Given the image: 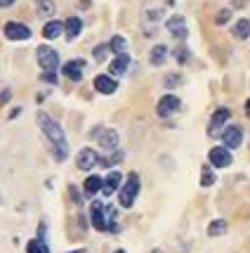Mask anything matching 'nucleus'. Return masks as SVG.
Returning a JSON list of instances; mask_svg holds the SVG:
<instances>
[{
	"label": "nucleus",
	"instance_id": "nucleus-1",
	"mask_svg": "<svg viewBox=\"0 0 250 253\" xmlns=\"http://www.w3.org/2000/svg\"><path fill=\"white\" fill-rule=\"evenodd\" d=\"M36 121H38V128H40V132L45 135V140L50 144V149H52V156H55L57 161H66V156H69V142H66V135L62 130V126L55 119H50L45 111L36 114Z\"/></svg>",
	"mask_w": 250,
	"mask_h": 253
},
{
	"label": "nucleus",
	"instance_id": "nucleus-2",
	"mask_svg": "<svg viewBox=\"0 0 250 253\" xmlns=\"http://www.w3.org/2000/svg\"><path fill=\"white\" fill-rule=\"evenodd\" d=\"M140 194V175L137 173H130L128 180H125V185H120V192H118V201L123 209H130L132 204H135V199Z\"/></svg>",
	"mask_w": 250,
	"mask_h": 253
},
{
	"label": "nucleus",
	"instance_id": "nucleus-3",
	"mask_svg": "<svg viewBox=\"0 0 250 253\" xmlns=\"http://www.w3.org/2000/svg\"><path fill=\"white\" fill-rule=\"evenodd\" d=\"M90 137H95L99 142L102 149H107V152H113V149H118V132L113 130V128H104V126H97L95 130L90 132Z\"/></svg>",
	"mask_w": 250,
	"mask_h": 253
},
{
	"label": "nucleus",
	"instance_id": "nucleus-4",
	"mask_svg": "<svg viewBox=\"0 0 250 253\" xmlns=\"http://www.w3.org/2000/svg\"><path fill=\"white\" fill-rule=\"evenodd\" d=\"M36 59H38V64H40L43 71H57V66H59V52L52 50L50 45H38Z\"/></svg>",
	"mask_w": 250,
	"mask_h": 253
},
{
	"label": "nucleus",
	"instance_id": "nucleus-5",
	"mask_svg": "<svg viewBox=\"0 0 250 253\" xmlns=\"http://www.w3.org/2000/svg\"><path fill=\"white\" fill-rule=\"evenodd\" d=\"M2 33H5L7 41H29L31 38V29L19 22H7L2 26Z\"/></svg>",
	"mask_w": 250,
	"mask_h": 253
},
{
	"label": "nucleus",
	"instance_id": "nucleus-6",
	"mask_svg": "<svg viewBox=\"0 0 250 253\" xmlns=\"http://www.w3.org/2000/svg\"><path fill=\"white\" fill-rule=\"evenodd\" d=\"M90 220H92L95 230L107 232V206L102 201H92L90 204Z\"/></svg>",
	"mask_w": 250,
	"mask_h": 253
},
{
	"label": "nucleus",
	"instance_id": "nucleus-7",
	"mask_svg": "<svg viewBox=\"0 0 250 253\" xmlns=\"http://www.w3.org/2000/svg\"><path fill=\"white\" fill-rule=\"evenodd\" d=\"M179 97L177 95H163V97L158 99V104H156V114L161 116V119H168V116H173L175 111L179 109Z\"/></svg>",
	"mask_w": 250,
	"mask_h": 253
},
{
	"label": "nucleus",
	"instance_id": "nucleus-8",
	"mask_svg": "<svg viewBox=\"0 0 250 253\" xmlns=\"http://www.w3.org/2000/svg\"><path fill=\"white\" fill-rule=\"evenodd\" d=\"M76 166L80 170H92L95 166H99V154L95 149H90V147H83L76 156Z\"/></svg>",
	"mask_w": 250,
	"mask_h": 253
},
{
	"label": "nucleus",
	"instance_id": "nucleus-9",
	"mask_svg": "<svg viewBox=\"0 0 250 253\" xmlns=\"http://www.w3.org/2000/svg\"><path fill=\"white\" fill-rule=\"evenodd\" d=\"M229 116H231V114H229L227 107H219V109L213 114V119H210L208 135H213V137H215V135H222V128H224V123L229 121Z\"/></svg>",
	"mask_w": 250,
	"mask_h": 253
},
{
	"label": "nucleus",
	"instance_id": "nucleus-10",
	"mask_svg": "<svg viewBox=\"0 0 250 253\" xmlns=\"http://www.w3.org/2000/svg\"><path fill=\"white\" fill-rule=\"evenodd\" d=\"M222 142H224L227 149L241 147V142H243V130H241L239 126H229V128H224V130H222Z\"/></svg>",
	"mask_w": 250,
	"mask_h": 253
},
{
	"label": "nucleus",
	"instance_id": "nucleus-11",
	"mask_svg": "<svg viewBox=\"0 0 250 253\" xmlns=\"http://www.w3.org/2000/svg\"><path fill=\"white\" fill-rule=\"evenodd\" d=\"M208 159H210V166H215V168H227V166H231V154H229L227 147H213Z\"/></svg>",
	"mask_w": 250,
	"mask_h": 253
},
{
	"label": "nucleus",
	"instance_id": "nucleus-12",
	"mask_svg": "<svg viewBox=\"0 0 250 253\" xmlns=\"http://www.w3.org/2000/svg\"><path fill=\"white\" fill-rule=\"evenodd\" d=\"M165 26H168V31L173 33L177 41H184L186 38V22H184V17H179V14H175V17H170L168 22H165Z\"/></svg>",
	"mask_w": 250,
	"mask_h": 253
},
{
	"label": "nucleus",
	"instance_id": "nucleus-13",
	"mask_svg": "<svg viewBox=\"0 0 250 253\" xmlns=\"http://www.w3.org/2000/svg\"><path fill=\"white\" fill-rule=\"evenodd\" d=\"M95 90L102 92V95H113V92L118 90V83L113 81V76H104V74H99V76H95Z\"/></svg>",
	"mask_w": 250,
	"mask_h": 253
},
{
	"label": "nucleus",
	"instance_id": "nucleus-14",
	"mask_svg": "<svg viewBox=\"0 0 250 253\" xmlns=\"http://www.w3.org/2000/svg\"><path fill=\"white\" fill-rule=\"evenodd\" d=\"M62 71H64L66 78H71V81H76L78 83V81L83 78V71H85V62H83V59H71V62H66L64 64Z\"/></svg>",
	"mask_w": 250,
	"mask_h": 253
},
{
	"label": "nucleus",
	"instance_id": "nucleus-15",
	"mask_svg": "<svg viewBox=\"0 0 250 253\" xmlns=\"http://www.w3.org/2000/svg\"><path fill=\"white\" fill-rule=\"evenodd\" d=\"M120 182H123V175H120L118 170H111L109 175L104 177V182H102V194L111 197L116 189H120Z\"/></svg>",
	"mask_w": 250,
	"mask_h": 253
},
{
	"label": "nucleus",
	"instance_id": "nucleus-16",
	"mask_svg": "<svg viewBox=\"0 0 250 253\" xmlns=\"http://www.w3.org/2000/svg\"><path fill=\"white\" fill-rule=\"evenodd\" d=\"M80 31H83V19H80V17H69L64 22L66 41H76L78 36H80Z\"/></svg>",
	"mask_w": 250,
	"mask_h": 253
},
{
	"label": "nucleus",
	"instance_id": "nucleus-17",
	"mask_svg": "<svg viewBox=\"0 0 250 253\" xmlns=\"http://www.w3.org/2000/svg\"><path fill=\"white\" fill-rule=\"evenodd\" d=\"M128 66H130V57H128V52L116 55V59H113V62H111V66H109L111 76H123V74L128 71Z\"/></svg>",
	"mask_w": 250,
	"mask_h": 253
},
{
	"label": "nucleus",
	"instance_id": "nucleus-18",
	"mask_svg": "<svg viewBox=\"0 0 250 253\" xmlns=\"http://www.w3.org/2000/svg\"><path fill=\"white\" fill-rule=\"evenodd\" d=\"M62 33H64V24L57 22V19H50V22L43 26V38H47V41H55Z\"/></svg>",
	"mask_w": 250,
	"mask_h": 253
},
{
	"label": "nucleus",
	"instance_id": "nucleus-19",
	"mask_svg": "<svg viewBox=\"0 0 250 253\" xmlns=\"http://www.w3.org/2000/svg\"><path fill=\"white\" fill-rule=\"evenodd\" d=\"M102 182H104V180L99 175H90L85 180V185H83V192H85L87 197H95L97 192H102Z\"/></svg>",
	"mask_w": 250,
	"mask_h": 253
},
{
	"label": "nucleus",
	"instance_id": "nucleus-20",
	"mask_svg": "<svg viewBox=\"0 0 250 253\" xmlns=\"http://www.w3.org/2000/svg\"><path fill=\"white\" fill-rule=\"evenodd\" d=\"M168 59V47L165 45H156L151 50V57H149V62H151L153 66H161Z\"/></svg>",
	"mask_w": 250,
	"mask_h": 253
},
{
	"label": "nucleus",
	"instance_id": "nucleus-21",
	"mask_svg": "<svg viewBox=\"0 0 250 253\" xmlns=\"http://www.w3.org/2000/svg\"><path fill=\"white\" fill-rule=\"evenodd\" d=\"M250 36V19H239L236 26H234V38H239V41H246Z\"/></svg>",
	"mask_w": 250,
	"mask_h": 253
},
{
	"label": "nucleus",
	"instance_id": "nucleus-22",
	"mask_svg": "<svg viewBox=\"0 0 250 253\" xmlns=\"http://www.w3.org/2000/svg\"><path fill=\"white\" fill-rule=\"evenodd\" d=\"M26 253H50V246L38 237V239H31V242L26 244Z\"/></svg>",
	"mask_w": 250,
	"mask_h": 253
},
{
	"label": "nucleus",
	"instance_id": "nucleus-23",
	"mask_svg": "<svg viewBox=\"0 0 250 253\" xmlns=\"http://www.w3.org/2000/svg\"><path fill=\"white\" fill-rule=\"evenodd\" d=\"M109 47L116 52V55H123V52L128 50V41H125L123 36H113V38H111V43H109Z\"/></svg>",
	"mask_w": 250,
	"mask_h": 253
},
{
	"label": "nucleus",
	"instance_id": "nucleus-24",
	"mask_svg": "<svg viewBox=\"0 0 250 253\" xmlns=\"http://www.w3.org/2000/svg\"><path fill=\"white\" fill-rule=\"evenodd\" d=\"M227 232V222L224 220H213L208 225V234L210 237H219V234H224Z\"/></svg>",
	"mask_w": 250,
	"mask_h": 253
},
{
	"label": "nucleus",
	"instance_id": "nucleus-25",
	"mask_svg": "<svg viewBox=\"0 0 250 253\" xmlns=\"http://www.w3.org/2000/svg\"><path fill=\"white\" fill-rule=\"evenodd\" d=\"M36 7H38V14H43V17H50L55 12L52 0H36Z\"/></svg>",
	"mask_w": 250,
	"mask_h": 253
},
{
	"label": "nucleus",
	"instance_id": "nucleus-26",
	"mask_svg": "<svg viewBox=\"0 0 250 253\" xmlns=\"http://www.w3.org/2000/svg\"><path fill=\"white\" fill-rule=\"evenodd\" d=\"M201 185L203 187H210V185H215V173L208 168V166H203V173H201Z\"/></svg>",
	"mask_w": 250,
	"mask_h": 253
},
{
	"label": "nucleus",
	"instance_id": "nucleus-27",
	"mask_svg": "<svg viewBox=\"0 0 250 253\" xmlns=\"http://www.w3.org/2000/svg\"><path fill=\"white\" fill-rule=\"evenodd\" d=\"M109 50H111L109 45H97L92 55H95V59H97V62H104V59H107V55H109Z\"/></svg>",
	"mask_w": 250,
	"mask_h": 253
},
{
	"label": "nucleus",
	"instance_id": "nucleus-28",
	"mask_svg": "<svg viewBox=\"0 0 250 253\" xmlns=\"http://www.w3.org/2000/svg\"><path fill=\"white\" fill-rule=\"evenodd\" d=\"M229 19H231V10H219L217 17H215V24H217V26H224Z\"/></svg>",
	"mask_w": 250,
	"mask_h": 253
},
{
	"label": "nucleus",
	"instance_id": "nucleus-29",
	"mask_svg": "<svg viewBox=\"0 0 250 253\" xmlns=\"http://www.w3.org/2000/svg\"><path fill=\"white\" fill-rule=\"evenodd\" d=\"M175 59H177L179 64H184L186 59H189V50H186V47H177V50H175Z\"/></svg>",
	"mask_w": 250,
	"mask_h": 253
},
{
	"label": "nucleus",
	"instance_id": "nucleus-30",
	"mask_svg": "<svg viewBox=\"0 0 250 253\" xmlns=\"http://www.w3.org/2000/svg\"><path fill=\"white\" fill-rule=\"evenodd\" d=\"M40 81H45V83H52V85H57V71H43V76H40Z\"/></svg>",
	"mask_w": 250,
	"mask_h": 253
},
{
	"label": "nucleus",
	"instance_id": "nucleus-31",
	"mask_svg": "<svg viewBox=\"0 0 250 253\" xmlns=\"http://www.w3.org/2000/svg\"><path fill=\"white\" fill-rule=\"evenodd\" d=\"M10 97H12V92H10V90H2V92H0V104L10 102Z\"/></svg>",
	"mask_w": 250,
	"mask_h": 253
},
{
	"label": "nucleus",
	"instance_id": "nucleus-32",
	"mask_svg": "<svg viewBox=\"0 0 250 253\" xmlns=\"http://www.w3.org/2000/svg\"><path fill=\"white\" fill-rule=\"evenodd\" d=\"M175 83H179V76H175V74H173V76L165 78V85H168V88H170V85H175Z\"/></svg>",
	"mask_w": 250,
	"mask_h": 253
},
{
	"label": "nucleus",
	"instance_id": "nucleus-33",
	"mask_svg": "<svg viewBox=\"0 0 250 253\" xmlns=\"http://www.w3.org/2000/svg\"><path fill=\"white\" fill-rule=\"evenodd\" d=\"M14 2H17V0H0V7H10Z\"/></svg>",
	"mask_w": 250,
	"mask_h": 253
},
{
	"label": "nucleus",
	"instance_id": "nucleus-34",
	"mask_svg": "<svg viewBox=\"0 0 250 253\" xmlns=\"http://www.w3.org/2000/svg\"><path fill=\"white\" fill-rule=\"evenodd\" d=\"M71 194H73V199H76V204H80V194L76 192V187H71Z\"/></svg>",
	"mask_w": 250,
	"mask_h": 253
},
{
	"label": "nucleus",
	"instance_id": "nucleus-35",
	"mask_svg": "<svg viewBox=\"0 0 250 253\" xmlns=\"http://www.w3.org/2000/svg\"><path fill=\"white\" fill-rule=\"evenodd\" d=\"M246 114H248V116H250V99H248V102H246Z\"/></svg>",
	"mask_w": 250,
	"mask_h": 253
},
{
	"label": "nucleus",
	"instance_id": "nucleus-36",
	"mask_svg": "<svg viewBox=\"0 0 250 253\" xmlns=\"http://www.w3.org/2000/svg\"><path fill=\"white\" fill-rule=\"evenodd\" d=\"M69 253H87L85 249H78V251H69Z\"/></svg>",
	"mask_w": 250,
	"mask_h": 253
},
{
	"label": "nucleus",
	"instance_id": "nucleus-37",
	"mask_svg": "<svg viewBox=\"0 0 250 253\" xmlns=\"http://www.w3.org/2000/svg\"><path fill=\"white\" fill-rule=\"evenodd\" d=\"M151 253H163V251H161V249H156V251H151Z\"/></svg>",
	"mask_w": 250,
	"mask_h": 253
},
{
	"label": "nucleus",
	"instance_id": "nucleus-38",
	"mask_svg": "<svg viewBox=\"0 0 250 253\" xmlns=\"http://www.w3.org/2000/svg\"><path fill=\"white\" fill-rule=\"evenodd\" d=\"M113 253H125V251H123V249H118V251H113Z\"/></svg>",
	"mask_w": 250,
	"mask_h": 253
}]
</instances>
